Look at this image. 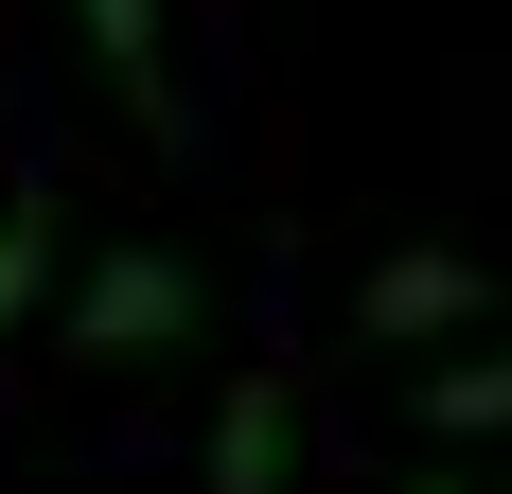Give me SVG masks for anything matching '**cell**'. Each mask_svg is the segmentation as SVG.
I'll use <instances>...</instances> for the list:
<instances>
[{
  "label": "cell",
  "instance_id": "1",
  "mask_svg": "<svg viewBox=\"0 0 512 494\" xmlns=\"http://www.w3.org/2000/svg\"><path fill=\"white\" fill-rule=\"evenodd\" d=\"M177 336H195V265L177 247H89L71 265V353L89 371H159Z\"/></svg>",
  "mask_w": 512,
  "mask_h": 494
},
{
  "label": "cell",
  "instance_id": "2",
  "mask_svg": "<svg viewBox=\"0 0 512 494\" xmlns=\"http://www.w3.org/2000/svg\"><path fill=\"white\" fill-rule=\"evenodd\" d=\"M354 318H371L389 353H424V336H477V265H460V247H389V265L354 283Z\"/></svg>",
  "mask_w": 512,
  "mask_h": 494
},
{
  "label": "cell",
  "instance_id": "3",
  "mask_svg": "<svg viewBox=\"0 0 512 494\" xmlns=\"http://www.w3.org/2000/svg\"><path fill=\"white\" fill-rule=\"evenodd\" d=\"M283 477H301V389L248 371V389L212 406V494H283Z\"/></svg>",
  "mask_w": 512,
  "mask_h": 494
},
{
  "label": "cell",
  "instance_id": "4",
  "mask_svg": "<svg viewBox=\"0 0 512 494\" xmlns=\"http://www.w3.org/2000/svg\"><path fill=\"white\" fill-rule=\"evenodd\" d=\"M53 283H71V195H53V177H18V195H0V336H36Z\"/></svg>",
  "mask_w": 512,
  "mask_h": 494
},
{
  "label": "cell",
  "instance_id": "5",
  "mask_svg": "<svg viewBox=\"0 0 512 494\" xmlns=\"http://www.w3.org/2000/svg\"><path fill=\"white\" fill-rule=\"evenodd\" d=\"M89 18V53H106V89H124V124H159L177 142V36H159V0H71Z\"/></svg>",
  "mask_w": 512,
  "mask_h": 494
},
{
  "label": "cell",
  "instance_id": "6",
  "mask_svg": "<svg viewBox=\"0 0 512 494\" xmlns=\"http://www.w3.org/2000/svg\"><path fill=\"white\" fill-rule=\"evenodd\" d=\"M407 406H424V442H442V459L495 442V424H512V336H495V353H460V371H424Z\"/></svg>",
  "mask_w": 512,
  "mask_h": 494
},
{
  "label": "cell",
  "instance_id": "7",
  "mask_svg": "<svg viewBox=\"0 0 512 494\" xmlns=\"http://www.w3.org/2000/svg\"><path fill=\"white\" fill-rule=\"evenodd\" d=\"M407 494H495V477H460V459H442V477H407Z\"/></svg>",
  "mask_w": 512,
  "mask_h": 494
}]
</instances>
